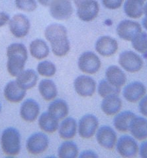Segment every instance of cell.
<instances>
[{
  "label": "cell",
  "mask_w": 147,
  "mask_h": 158,
  "mask_svg": "<svg viewBox=\"0 0 147 158\" xmlns=\"http://www.w3.org/2000/svg\"><path fill=\"white\" fill-rule=\"evenodd\" d=\"M0 112H1V105H0Z\"/></svg>",
  "instance_id": "ee69618b"
},
{
  "label": "cell",
  "mask_w": 147,
  "mask_h": 158,
  "mask_svg": "<svg viewBox=\"0 0 147 158\" xmlns=\"http://www.w3.org/2000/svg\"><path fill=\"white\" fill-rule=\"evenodd\" d=\"M80 157H98V155L96 152L91 150H86L82 152L80 155H79Z\"/></svg>",
  "instance_id": "f35d334b"
},
{
  "label": "cell",
  "mask_w": 147,
  "mask_h": 158,
  "mask_svg": "<svg viewBox=\"0 0 147 158\" xmlns=\"http://www.w3.org/2000/svg\"><path fill=\"white\" fill-rule=\"evenodd\" d=\"M49 7L51 17L58 21L70 19L74 11L71 0H53Z\"/></svg>",
  "instance_id": "ba28073f"
},
{
  "label": "cell",
  "mask_w": 147,
  "mask_h": 158,
  "mask_svg": "<svg viewBox=\"0 0 147 158\" xmlns=\"http://www.w3.org/2000/svg\"><path fill=\"white\" fill-rule=\"evenodd\" d=\"M79 156V150L76 143L69 140L62 142L58 149V156L60 158H76Z\"/></svg>",
  "instance_id": "f546056e"
},
{
  "label": "cell",
  "mask_w": 147,
  "mask_h": 158,
  "mask_svg": "<svg viewBox=\"0 0 147 158\" xmlns=\"http://www.w3.org/2000/svg\"><path fill=\"white\" fill-rule=\"evenodd\" d=\"M122 102L119 96L114 95L104 98L101 103V110L107 116H115L121 110Z\"/></svg>",
  "instance_id": "44dd1931"
},
{
  "label": "cell",
  "mask_w": 147,
  "mask_h": 158,
  "mask_svg": "<svg viewBox=\"0 0 147 158\" xmlns=\"http://www.w3.org/2000/svg\"><path fill=\"white\" fill-rule=\"evenodd\" d=\"M78 129L76 121L74 118L67 117L62 120L58 128V133L62 139L68 140L75 137Z\"/></svg>",
  "instance_id": "603a6c76"
},
{
  "label": "cell",
  "mask_w": 147,
  "mask_h": 158,
  "mask_svg": "<svg viewBox=\"0 0 147 158\" xmlns=\"http://www.w3.org/2000/svg\"><path fill=\"white\" fill-rule=\"evenodd\" d=\"M139 110L143 116L147 117V95H145L139 101Z\"/></svg>",
  "instance_id": "d590c367"
},
{
  "label": "cell",
  "mask_w": 147,
  "mask_h": 158,
  "mask_svg": "<svg viewBox=\"0 0 147 158\" xmlns=\"http://www.w3.org/2000/svg\"><path fill=\"white\" fill-rule=\"evenodd\" d=\"M38 75L33 69H27L23 71L17 77L16 82L19 86L25 90L35 87L38 81Z\"/></svg>",
  "instance_id": "484cf974"
},
{
  "label": "cell",
  "mask_w": 147,
  "mask_h": 158,
  "mask_svg": "<svg viewBox=\"0 0 147 158\" xmlns=\"http://www.w3.org/2000/svg\"><path fill=\"white\" fill-rule=\"evenodd\" d=\"M143 1H144V2H146V0H143Z\"/></svg>",
  "instance_id": "f6af8a7d"
},
{
  "label": "cell",
  "mask_w": 147,
  "mask_h": 158,
  "mask_svg": "<svg viewBox=\"0 0 147 158\" xmlns=\"http://www.w3.org/2000/svg\"><path fill=\"white\" fill-rule=\"evenodd\" d=\"M144 15L147 17V2L144 5Z\"/></svg>",
  "instance_id": "7bdbcfd3"
},
{
  "label": "cell",
  "mask_w": 147,
  "mask_h": 158,
  "mask_svg": "<svg viewBox=\"0 0 147 158\" xmlns=\"http://www.w3.org/2000/svg\"><path fill=\"white\" fill-rule=\"evenodd\" d=\"M48 112L58 121L63 120L69 114L68 103L62 99L54 100L48 108Z\"/></svg>",
  "instance_id": "d4e9b609"
},
{
  "label": "cell",
  "mask_w": 147,
  "mask_h": 158,
  "mask_svg": "<svg viewBox=\"0 0 147 158\" xmlns=\"http://www.w3.org/2000/svg\"><path fill=\"white\" fill-rule=\"evenodd\" d=\"M105 79L112 85L121 88L127 82V75L122 69L117 65H111L107 68L105 73Z\"/></svg>",
  "instance_id": "ffe728a7"
},
{
  "label": "cell",
  "mask_w": 147,
  "mask_h": 158,
  "mask_svg": "<svg viewBox=\"0 0 147 158\" xmlns=\"http://www.w3.org/2000/svg\"><path fill=\"white\" fill-rule=\"evenodd\" d=\"M99 128V121L93 114H86L79 121L78 131L79 135L84 139H90L94 136Z\"/></svg>",
  "instance_id": "52a82bcc"
},
{
  "label": "cell",
  "mask_w": 147,
  "mask_h": 158,
  "mask_svg": "<svg viewBox=\"0 0 147 158\" xmlns=\"http://www.w3.org/2000/svg\"><path fill=\"white\" fill-rule=\"evenodd\" d=\"M49 140L46 135L42 132H37L28 138L26 148L29 154L34 156L40 155L48 148Z\"/></svg>",
  "instance_id": "9c48e42d"
},
{
  "label": "cell",
  "mask_w": 147,
  "mask_h": 158,
  "mask_svg": "<svg viewBox=\"0 0 147 158\" xmlns=\"http://www.w3.org/2000/svg\"><path fill=\"white\" fill-rule=\"evenodd\" d=\"M139 154L141 157L147 158V140L142 142L139 146Z\"/></svg>",
  "instance_id": "8d00e7d4"
},
{
  "label": "cell",
  "mask_w": 147,
  "mask_h": 158,
  "mask_svg": "<svg viewBox=\"0 0 147 158\" xmlns=\"http://www.w3.org/2000/svg\"><path fill=\"white\" fill-rule=\"evenodd\" d=\"M118 62L122 69L128 73H135L143 67L144 61L141 56L135 52L127 50L119 54Z\"/></svg>",
  "instance_id": "3957f363"
},
{
  "label": "cell",
  "mask_w": 147,
  "mask_h": 158,
  "mask_svg": "<svg viewBox=\"0 0 147 158\" xmlns=\"http://www.w3.org/2000/svg\"><path fill=\"white\" fill-rule=\"evenodd\" d=\"M141 32H143V30L140 24L138 22L129 19L122 20L116 28L117 36L128 42H131Z\"/></svg>",
  "instance_id": "5b68a950"
},
{
  "label": "cell",
  "mask_w": 147,
  "mask_h": 158,
  "mask_svg": "<svg viewBox=\"0 0 147 158\" xmlns=\"http://www.w3.org/2000/svg\"><path fill=\"white\" fill-rule=\"evenodd\" d=\"M100 12V4L96 0H90L77 7L76 14L82 21L91 22L97 17Z\"/></svg>",
  "instance_id": "9a60e30c"
},
{
  "label": "cell",
  "mask_w": 147,
  "mask_h": 158,
  "mask_svg": "<svg viewBox=\"0 0 147 158\" xmlns=\"http://www.w3.org/2000/svg\"><path fill=\"white\" fill-rule=\"evenodd\" d=\"M135 116V113L129 110L119 112L114 118V126L120 132H129L131 123Z\"/></svg>",
  "instance_id": "7402d4cb"
},
{
  "label": "cell",
  "mask_w": 147,
  "mask_h": 158,
  "mask_svg": "<svg viewBox=\"0 0 147 158\" xmlns=\"http://www.w3.org/2000/svg\"><path fill=\"white\" fill-rule=\"evenodd\" d=\"M143 0H125L123 11L126 15L133 19H139L144 15Z\"/></svg>",
  "instance_id": "cb8c5ba5"
},
{
  "label": "cell",
  "mask_w": 147,
  "mask_h": 158,
  "mask_svg": "<svg viewBox=\"0 0 147 158\" xmlns=\"http://www.w3.org/2000/svg\"><path fill=\"white\" fill-rule=\"evenodd\" d=\"M73 1H74V3L76 7H78L80 6H82V4H84V3L90 1V0H73Z\"/></svg>",
  "instance_id": "60d3db41"
},
{
  "label": "cell",
  "mask_w": 147,
  "mask_h": 158,
  "mask_svg": "<svg viewBox=\"0 0 147 158\" xmlns=\"http://www.w3.org/2000/svg\"><path fill=\"white\" fill-rule=\"evenodd\" d=\"M146 88L143 82L134 81L125 86L122 90V96L127 102L136 103L146 95Z\"/></svg>",
  "instance_id": "5bb4252c"
},
{
  "label": "cell",
  "mask_w": 147,
  "mask_h": 158,
  "mask_svg": "<svg viewBox=\"0 0 147 158\" xmlns=\"http://www.w3.org/2000/svg\"><path fill=\"white\" fill-rule=\"evenodd\" d=\"M125 0H101L104 7L109 10H116L119 9L124 3Z\"/></svg>",
  "instance_id": "e575fe53"
},
{
  "label": "cell",
  "mask_w": 147,
  "mask_h": 158,
  "mask_svg": "<svg viewBox=\"0 0 147 158\" xmlns=\"http://www.w3.org/2000/svg\"><path fill=\"white\" fill-rule=\"evenodd\" d=\"M132 47L147 59V33L141 32L131 41Z\"/></svg>",
  "instance_id": "1f68e13d"
},
{
  "label": "cell",
  "mask_w": 147,
  "mask_h": 158,
  "mask_svg": "<svg viewBox=\"0 0 147 158\" xmlns=\"http://www.w3.org/2000/svg\"><path fill=\"white\" fill-rule=\"evenodd\" d=\"M38 91L41 97L47 102L54 100L58 95L56 84L51 79L42 80L38 85Z\"/></svg>",
  "instance_id": "4316f807"
},
{
  "label": "cell",
  "mask_w": 147,
  "mask_h": 158,
  "mask_svg": "<svg viewBox=\"0 0 147 158\" xmlns=\"http://www.w3.org/2000/svg\"><path fill=\"white\" fill-rule=\"evenodd\" d=\"M7 69L9 75L17 77L24 69L28 58L25 46L20 43H13L7 48Z\"/></svg>",
  "instance_id": "6da1fadb"
},
{
  "label": "cell",
  "mask_w": 147,
  "mask_h": 158,
  "mask_svg": "<svg viewBox=\"0 0 147 158\" xmlns=\"http://www.w3.org/2000/svg\"><path fill=\"white\" fill-rule=\"evenodd\" d=\"M38 126L45 132L51 134L56 132L59 128V121L48 111L42 113L38 118Z\"/></svg>",
  "instance_id": "83f0119b"
},
{
  "label": "cell",
  "mask_w": 147,
  "mask_h": 158,
  "mask_svg": "<svg viewBox=\"0 0 147 158\" xmlns=\"http://www.w3.org/2000/svg\"><path fill=\"white\" fill-rule=\"evenodd\" d=\"M1 147L4 154L16 156L21 151V135L16 128L10 127L5 130L1 137Z\"/></svg>",
  "instance_id": "7a4b0ae2"
},
{
  "label": "cell",
  "mask_w": 147,
  "mask_h": 158,
  "mask_svg": "<svg viewBox=\"0 0 147 158\" xmlns=\"http://www.w3.org/2000/svg\"><path fill=\"white\" fill-rule=\"evenodd\" d=\"M117 153L123 157H135L139 154V146L135 138L129 135L121 136L116 143Z\"/></svg>",
  "instance_id": "8992f818"
},
{
  "label": "cell",
  "mask_w": 147,
  "mask_h": 158,
  "mask_svg": "<svg viewBox=\"0 0 147 158\" xmlns=\"http://www.w3.org/2000/svg\"><path fill=\"white\" fill-rule=\"evenodd\" d=\"M142 26L147 31V17H145L142 21Z\"/></svg>",
  "instance_id": "b9f144b4"
},
{
  "label": "cell",
  "mask_w": 147,
  "mask_h": 158,
  "mask_svg": "<svg viewBox=\"0 0 147 158\" xmlns=\"http://www.w3.org/2000/svg\"><path fill=\"white\" fill-rule=\"evenodd\" d=\"M74 88L80 96L83 98L91 97L96 91V82L90 76L80 75L74 80Z\"/></svg>",
  "instance_id": "8fae6325"
},
{
  "label": "cell",
  "mask_w": 147,
  "mask_h": 158,
  "mask_svg": "<svg viewBox=\"0 0 147 158\" xmlns=\"http://www.w3.org/2000/svg\"><path fill=\"white\" fill-rule=\"evenodd\" d=\"M96 140L101 147L111 150L115 147L118 139L116 132L111 127L103 125L96 132Z\"/></svg>",
  "instance_id": "7c38bea8"
},
{
  "label": "cell",
  "mask_w": 147,
  "mask_h": 158,
  "mask_svg": "<svg viewBox=\"0 0 147 158\" xmlns=\"http://www.w3.org/2000/svg\"><path fill=\"white\" fill-rule=\"evenodd\" d=\"M38 2L44 7H49L53 0H37Z\"/></svg>",
  "instance_id": "ab89813d"
},
{
  "label": "cell",
  "mask_w": 147,
  "mask_h": 158,
  "mask_svg": "<svg viewBox=\"0 0 147 158\" xmlns=\"http://www.w3.org/2000/svg\"><path fill=\"white\" fill-rule=\"evenodd\" d=\"M9 30L17 38L25 37L30 30L31 23L29 19L23 14H17L9 22Z\"/></svg>",
  "instance_id": "30bf717a"
},
{
  "label": "cell",
  "mask_w": 147,
  "mask_h": 158,
  "mask_svg": "<svg viewBox=\"0 0 147 158\" xmlns=\"http://www.w3.org/2000/svg\"><path fill=\"white\" fill-rule=\"evenodd\" d=\"M10 21L9 15L4 12H0V28L6 25Z\"/></svg>",
  "instance_id": "74e56055"
},
{
  "label": "cell",
  "mask_w": 147,
  "mask_h": 158,
  "mask_svg": "<svg viewBox=\"0 0 147 158\" xmlns=\"http://www.w3.org/2000/svg\"><path fill=\"white\" fill-rule=\"evenodd\" d=\"M40 113L38 103L32 99L24 101L20 108V116L24 121L31 123L35 121Z\"/></svg>",
  "instance_id": "e0dca14e"
},
{
  "label": "cell",
  "mask_w": 147,
  "mask_h": 158,
  "mask_svg": "<svg viewBox=\"0 0 147 158\" xmlns=\"http://www.w3.org/2000/svg\"><path fill=\"white\" fill-rule=\"evenodd\" d=\"M97 92L100 97L105 98L114 95L119 96L121 93V88L112 85L106 79H103L97 86Z\"/></svg>",
  "instance_id": "4dcf8cb0"
},
{
  "label": "cell",
  "mask_w": 147,
  "mask_h": 158,
  "mask_svg": "<svg viewBox=\"0 0 147 158\" xmlns=\"http://www.w3.org/2000/svg\"><path fill=\"white\" fill-rule=\"evenodd\" d=\"M15 3L17 9L26 12L34 11L37 7L35 0H16Z\"/></svg>",
  "instance_id": "836d02e7"
},
{
  "label": "cell",
  "mask_w": 147,
  "mask_h": 158,
  "mask_svg": "<svg viewBox=\"0 0 147 158\" xmlns=\"http://www.w3.org/2000/svg\"><path fill=\"white\" fill-rule=\"evenodd\" d=\"M37 70L40 75L44 77L50 78L56 74V67L52 62L50 61H44L38 64Z\"/></svg>",
  "instance_id": "d6a6232c"
},
{
  "label": "cell",
  "mask_w": 147,
  "mask_h": 158,
  "mask_svg": "<svg viewBox=\"0 0 147 158\" xmlns=\"http://www.w3.org/2000/svg\"><path fill=\"white\" fill-rule=\"evenodd\" d=\"M95 49L100 56L109 57L114 56L118 51L119 44L114 38L110 36H102L97 40Z\"/></svg>",
  "instance_id": "4fadbf2b"
},
{
  "label": "cell",
  "mask_w": 147,
  "mask_h": 158,
  "mask_svg": "<svg viewBox=\"0 0 147 158\" xmlns=\"http://www.w3.org/2000/svg\"><path fill=\"white\" fill-rule=\"evenodd\" d=\"M78 66L82 73L87 75H95L100 70L101 61L95 53L85 52L78 58Z\"/></svg>",
  "instance_id": "277c9868"
},
{
  "label": "cell",
  "mask_w": 147,
  "mask_h": 158,
  "mask_svg": "<svg viewBox=\"0 0 147 158\" xmlns=\"http://www.w3.org/2000/svg\"><path fill=\"white\" fill-rule=\"evenodd\" d=\"M4 97L11 103L21 102L26 95V90H24L16 82L13 81L8 82L4 88Z\"/></svg>",
  "instance_id": "d6986e66"
},
{
  "label": "cell",
  "mask_w": 147,
  "mask_h": 158,
  "mask_svg": "<svg viewBox=\"0 0 147 158\" xmlns=\"http://www.w3.org/2000/svg\"><path fill=\"white\" fill-rule=\"evenodd\" d=\"M29 51L32 57L38 60L45 59L50 53L47 42L41 39H36L32 41L29 45Z\"/></svg>",
  "instance_id": "f1b7e54d"
},
{
  "label": "cell",
  "mask_w": 147,
  "mask_h": 158,
  "mask_svg": "<svg viewBox=\"0 0 147 158\" xmlns=\"http://www.w3.org/2000/svg\"><path fill=\"white\" fill-rule=\"evenodd\" d=\"M45 36L51 45L68 40L66 28L62 24L54 23L48 25L45 31Z\"/></svg>",
  "instance_id": "2e32d148"
},
{
  "label": "cell",
  "mask_w": 147,
  "mask_h": 158,
  "mask_svg": "<svg viewBox=\"0 0 147 158\" xmlns=\"http://www.w3.org/2000/svg\"><path fill=\"white\" fill-rule=\"evenodd\" d=\"M129 132L137 140L147 139V120L145 117L136 115L131 123Z\"/></svg>",
  "instance_id": "ac0fdd59"
}]
</instances>
